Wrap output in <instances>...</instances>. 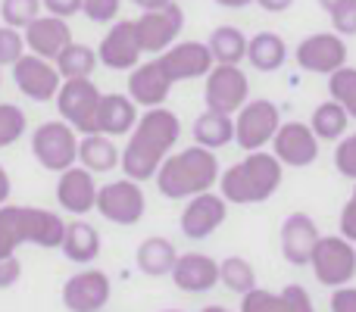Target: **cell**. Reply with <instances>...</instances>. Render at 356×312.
I'll list each match as a JSON object with an SVG mask.
<instances>
[{
  "label": "cell",
  "mask_w": 356,
  "mask_h": 312,
  "mask_svg": "<svg viewBox=\"0 0 356 312\" xmlns=\"http://www.w3.org/2000/svg\"><path fill=\"white\" fill-rule=\"evenodd\" d=\"M172 281L184 294H207L219 284V263L207 253H184L172 265Z\"/></svg>",
  "instance_id": "obj_23"
},
{
  "label": "cell",
  "mask_w": 356,
  "mask_h": 312,
  "mask_svg": "<svg viewBox=\"0 0 356 312\" xmlns=\"http://www.w3.org/2000/svg\"><path fill=\"white\" fill-rule=\"evenodd\" d=\"M175 259H178V250H175L172 240H166V238H147V240H141L135 250L138 269H141L147 278L172 275Z\"/></svg>",
  "instance_id": "obj_28"
},
{
  "label": "cell",
  "mask_w": 356,
  "mask_h": 312,
  "mask_svg": "<svg viewBox=\"0 0 356 312\" xmlns=\"http://www.w3.org/2000/svg\"><path fill=\"white\" fill-rule=\"evenodd\" d=\"M13 81L16 88L35 104H47L60 91V72H56L54 60H44L38 54H22L13 63Z\"/></svg>",
  "instance_id": "obj_12"
},
{
  "label": "cell",
  "mask_w": 356,
  "mask_h": 312,
  "mask_svg": "<svg viewBox=\"0 0 356 312\" xmlns=\"http://www.w3.org/2000/svg\"><path fill=\"white\" fill-rule=\"evenodd\" d=\"M278 125H282V113L272 100H247L234 113V144L247 154L263 150L266 144H272Z\"/></svg>",
  "instance_id": "obj_7"
},
{
  "label": "cell",
  "mask_w": 356,
  "mask_h": 312,
  "mask_svg": "<svg viewBox=\"0 0 356 312\" xmlns=\"http://www.w3.org/2000/svg\"><path fill=\"white\" fill-rule=\"evenodd\" d=\"M138 125V104L129 94H104L97 106V131L110 138L131 135Z\"/></svg>",
  "instance_id": "obj_24"
},
{
  "label": "cell",
  "mask_w": 356,
  "mask_h": 312,
  "mask_svg": "<svg viewBox=\"0 0 356 312\" xmlns=\"http://www.w3.org/2000/svg\"><path fill=\"white\" fill-rule=\"evenodd\" d=\"M328 16H332V28L338 31L341 38L356 35V0H341V3H334L332 10H328Z\"/></svg>",
  "instance_id": "obj_39"
},
{
  "label": "cell",
  "mask_w": 356,
  "mask_h": 312,
  "mask_svg": "<svg viewBox=\"0 0 356 312\" xmlns=\"http://www.w3.org/2000/svg\"><path fill=\"white\" fill-rule=\"evenodd\" d=\"M247 41H250V38L241 28H234V25H219V28L209 31L207 47L219 66H238L247 56Z\"/></svg>",
  "instance_id": "obj_30"
},
{
  "label": "cell",
  "mask_w": 356,
  "mask_h": 312,
  "mask_svg": "<svg viewBox=\"0 0 356 312\" xmlns=\"http://www.w3.org/2000/svg\"><path fill=\"white\" fill-rule=\"evenodd\" d=\"M10 190H13V181H10V175H6V169L0 165V206L10 200Z\"/></svg>",
  "instance_id": "obj_47"
},
{
  "label": "cell",
  "mask_w": 356,
  "mask_h": 312,
  "mask_svg": "<svg viewBox=\"0 0 356 312\" xmlns=\"http://www.w3.org/2000/svg\"><path fill=\"white\" fill-rule=\"evenodd\" d=\"M319 228L309 219L307 213H291L288 219L282 222V231H278V240H282V256L288 259L291 265H309V256H313L316 244H319Z\"/></svg>",
  "instance_id": "obj_20"
},
{
  "label": "cell",
  "mask_w": 356,
  "mask_h": 312,
  "mask_svg": "<svg viewBox=\"0 0 356 312\" xmlns=\"http://www.w3.org/2000/svg\"><path fill=\"white\" fill-rule=\"evenodd\" d=\"M332 312H356V288L344 284V288H334L332 294Z\"/></svg>",
  "instance_id": "obj_44"
},
{
  "label": "cell",
  "mask_w": 356,
  "mask_h": 312,
  "mask_svg": "<svg viewBox=\"0 0 356 312\" xmlns=\"http://www.w3.org/2000/svg\"><path fill=\"white\" fill-rule=\"evenodd\" d=\"M29 244V219L25 206H0V256H16V250Z\"/></svg>",
  "instance_id": "obj_33"
},
{
  "label": "cell",
  "mask_w": 356,
  "mask_h": 312,
  "mask_svg": "<svg viewBox=\"0 0 356 312\" xmlns=\"http://www.w3.org/2000/svg\"><path fill=\"white\" fill-rule=\"evenodd\" d=\"M22 278V263L16 256H0V290L13 288Z\"/></svg>",
  "instance_id": "obj_43"
},
{
  "label": "cell",
  "mask_w": 356,
  "mask_h": 312,
  "mask_svg": "<svg viewBox=\"0 0 356 312\" xmlns=\"http://www.w3.org/2000/svg\"><path fill=\"white\" fill-rule=\"evenodd\" d=\"M38 16H41V0H0V19H3V25H13V28L22 31Z\"/></svg>",
  "instance_id": "obj_36"
},
{
  "label": "cell",
  "mask_w": 356,
  "mask_h": 312,
  "mask_svg": "<svg viewBox=\"0 0 356 312\" xmlns=\"http://www.w3.org/2000/svg\"><path fill=\"white\" fill-rule=\"evenodd\" d=\"M347 122H350V113L338 104V100H325L313 110L309 116V129L319 141H341L347 131Z\"/></svg>",
  "instance_id": "obj_32"
},
{
  "label": "cell",
  "mask_w": 356,
  "mask_h": 312,
  "mask_svg": "<svg viewBox=\"0 0 356 312\" xmlns=\"http://www.w3.org/2000/svg\"><path fill=\"white\" fill-rule=\"evenodd\" d=\"M241 312H316L313 297L300 284H288L282 290L253 288L241 297Z\"/></svg>",
  "instance_id": "obj_22"
},
{
  "label": "cell",
  "mask_w": 356,
  "mask_h": 312,
  "mask_svg": "<svg viewBox=\"0 0 356 312\" xmlns=\"http://www.w3.org/2000/svg\"><path fill=\"white\" fill-rule=\"evenodd\" d=\"M160 63L175 85L178 81H191V79H207L209 69L216 66L207 41H175L172 47L160 54Z\"/></svg>",
  "instance_id": "obj_17"
},
{
  "label": "cell",
  "mask_w": 356,
  "mask_h": 312,
  "mask_svg": "<svg viewBox=\"0 0 356 312\" xmlns=\"http://www.w3.org/2000/svg\"><path fill=\"white\" fill-rule=\"evenodd\" d=\"M25 54V38L13 25H0V69L13 66L19 56Z\"/></svg>",
  "instance_id": "obj_38"
},
{
  "label": "cell",
  "mask_w": 356,
  "mask_h": 312,
  "mask_svg": "<svg viewBox=\"0 0 356 312\" xmlns=\"http://www.w3.org/2000/svg\"><path fill=\"white\" fill-rule=\"evenodd\" d=\"M297 66L313 75H332L347 66V41L338 31H319L297 44Z\"/></svg>",
  "instance_id": "obj_11"
},
{
  "label": "cell",
  "mask_w": 356,
  "mask_h": 312,
  "mask_svg": "<svg viewBox=\"0 0 356 312\" xmlns=\"http://www.w3.org/2000/svg\"><path fill=\"white\" fill-rule=\"evenodd\" d=\"M41 6L50 16H60V19H69V16H75V13H81V0H41Z\"/></svg>",
  "instance_id": "obj_45"
},
{
  "label": "cell",
  "mask_w": 356,
  "mask_h": 312,
  "mask_svg": "<svg viewBox=\"0 0 356 312\" xmlns=\"http://www.w3.org/2000/svg\"><path fill=\"white\" fill-rule=\"evenodd\" d=\"M213 3L225 6V10H244V6H250L253 0H213Z\"/></svg>",
  "instance_id": "obj_49"
},
{
  "label": "cell",
  "mask_w": 356,
  "mask_h": 312,
  "mask_svg": "<svg viewBox=\"0 0 356 312\" xmlns=\"http://www.w3.org/2000/svg\"><path fill=\"white\" fill-rule=\"evenodd\" d=\"M22 38H25V50L29 54H38L44 60H56L60 50L66 44H72V28H69L66 19L60 16H38L35 22H29L22 28Z\"/></svg>",
  "instance_id": "obj_21"
},
{
  "label": "cell",
  "mask_w": 356,
  "mask_h": 312,
  "mask_svg": "<svg viewBox=\"0 0 356 312\" xmlns=\"http://www.w3.org/2000/svg\"><path fill=\"white\" fill-rule=\"evenodd\" d=\"M272 154L282 159V165L307 169L319 159V138L313 135L309 122H282L272 138Z\"/></svg>",
  "instance_id": "obj_15"
},
{
  "label": "cell",
  "mask_w": 356,
  "mask_h": 312,
  "mask_svg": "<svg viewBox=\"0 0 356 312\" xmlns=\"http://www.w3.org/2000/svg\"><path fill=\"white\" fill-rule=\"evenodd\" d=\"M113 284L100 269L75 272L66 284H63V306L69 312H100L110 303Z\"/></svg>",
  "instance_id": "obj_16"
},
{
  "label": "cell",
  "mask_w": 356,
  "mask_h": 312,
  "mask_svg": "<svg viewBox=\"0 0 356 312\" xmlns=\"http://www.w3.org/2000/svg\"><path fill=\"white\" fill-rule=\"evenodd\" d=\"M163 312H181V309H163Z\"/></svg>",
  "instance_id": "obj_52"
},
{
  "label": "cell",
  "mask_w": 356,
  "mask_h": 312,
  "mask_svg": "<svg viewBox=\"0 0 356 312\" xmlns=\"http://www.w3.org/2000/svg\"><path fill=\"white\" fill-rule=\"evenodd\" d=\"M100 88L91 79H63L56 91V113L63 122H69L79 135H94L97 131V106H100Z\"/></svg>",
  "instance_id": "obj_5"
},
{
  "label": "cell",
  "mask_w": 356,
  "mask_h": 312,
  "mask_svg": "<svg viewBox=\"0 0 356 312\" xmlns=\"http://www.w3.org/2000/svg\"><path fill=\"white\" fill-rule=\"evenodd\" d=\"M60 250H63V256L72 259V263L91 265L94 259L100 256V231L91 225V222H81V219L69 222Z\"/></svg>",
  "instance_id": "obj_25"
},
{
  "label": "cell",
  "mask_w": 356,
  "mask_h": 312,
  "mask_svg": "<svg viewBox=\"0 0 356 312\" xmlns=\"http://www.w3.org/2000/svg\"><path fill=\"white\" fill-rule=\"evenodd\" d=\"M119 6L122 0H81V13H85L91 22H116L119 16Z\"/></svg>",
  "instance_id": "obj_40"
},
{
  "label": "cell",
  "mask_w": 356,
  "mask_h": 312,
  "mask_svg": "<svg viewBox=\"0 0 356 312\" xmlns=\"http://www.w3.org/2000/svg\"><path fill=\"white\" fill-rule=\"evenodd\" d=\"M334 169L344 178H353L356 181V135L338 141V147H334Z\"/></svg>",
  "instance_id": "obj_41"
},
{
  "label": "cell",
  "mask_w": 356,
  "mask_h": 312,
  "mask_svg": "<svg viewBox=\"0 0 356 312\" xmlns=\"http://www.w3.org/2000/svg\"><path fill=\"white\" fill-rule=\"evenodd\" d=\"M29 129V119L16 104H0V150L13 147Z\"/></svg>",
  "instance_id": "obj_37"
},
{
  "label": "cell",
  "mask_w": 356,
  "mask_h": 312,
  "mask_svg": "<svg viewBox=\"0 0 356 312\" xmlns=\"http://www.w3.org/2000/svg\"><path fill=\"white\" fill-rule=\"evenodd\" d=\"M250 97V81H247L241 66H219L216 63L207 75V88H203V104L213 113H225L234 116Z\"/></svg>",
  "instance_id": "obj_9"
},
{
  "label": "cell",
  "mask_w": 356,
  "mask_h": 312,
  "mask_svg": "<svg viewBox=\"0 0 356 312\" xmlns=\"http://www.w3.org/2000/svg\"><path fill=\"white\" fill-rule=\"evenodd\" d=\"M135 6H141V10H160V6L172 3V0H131Z\"/></svg>",
  "instance_id": "obj_48"
},
{
  "label": "cell",
  "mask_w": 356,
  "mask_h": 312,
  "mask_svg": "<svg viewBox=\"0 0 356 312\" xmlns=\"http://www.w3.org/2000/svg\"><path fill=\"white\" fill-rule=\"evenodd\" d=\"M219 281L225 284L232 294H250L257 288V272L244 256H225L219 263Z\"/></svg>",
  "instance_id": "obj_34"
},
{
  "label": "cell",
  "mask_w": 356,
  "mask_h": 312,
  "mask_svg": "<svg viewBox=\"0 0 356 312\" xmlns=\"http://www.w3.org/2000/svg\"><path fill=\"white\" fill-rule=\"evenodd\" d=\"M31 156L47 172H66L69 165L79 163V131L63 119L44 122L31 135Z\"/></svg>",
  "instance_id": "obj_6"
},
{
  "label": "cell",
  "mask_w": 356,
  "mask_h": 312,
  "mask_svg": "<svg viewBox=\"0 0 356 312\" xmlns=\"http://www.w3.org/2000/svg\"><path fill=\"white\" fill-rule=\"evenodd\" d=\"M253 3H259L266 13H284L294 6V0H253Z\"/></svg>",
  "instance_id": "obj_46"
},
{
  "label": "cell",
  "mask_w": 356,
  "mask_h": 312,
  "mask_svg": "<svg viewBox=\"0 0 356 312\" xmlns=\"http://www.w3.org/2000/svg\"><path fill=\"white\" fill-rule=\"evenodd\" d=\"M225 219H228V200L222 194L203 190V194L191 197V200L184 203V213H181V219H178V225H181L184 238L203 240L213 231H219Z\"/></svg>",
  "instance_id": "obj_13"
},
{
  "label": "cell",
  "mask_w": 356,
  "mask_h": 312,
  "mask_svg": "<svg viewBox=\"0 0 356 312\" xmlns=\"http://www.w3.org/2000/svg\"><path fill=\"white\" fill-rule=\"evenodd\" d=\"M328 94L350 113V119H356V69L353 66H341L338 72L328 75Z\"/></svg>",
  "instance_id": "obj_35"
},
{
  "label": "cell",
  "mask_w": 356,
  "mask_h": 312,
  "mask_svg": "<svg viewBox=\"0 0 356 312\" xmlns=\"http://www.w3.org/2000/svg\"><path fill=\"white\" fill-rule=\"evenodd\" d=\"M60 79H91V72L100 66L97 50L88 47V44H66L60 50V56L54 60Z\"/></svg>",
  "instance_id": "obj_31"
},
{
  "label": "cell",
  "mask_w": 356,
  "mask_h": 312,
  "mask_svg": "<svg viewBox=\"0 0 356 312\" xmlns=\"http://www.w3.org/2000/svg\"><path fill=\"white\" fill-rule=\"evenodd\" d=\"M97 184H94V172H88L85 165H69L66 172H60L56 181V203L60 209H66L69 215H88L91 209H97Z\"/></svg>",
  "instance_id": "obj_18"
},
{
  "label": "cell",
  "mask_w": 356,
  "mask_h": 312,
  "mask_svg": "<svg viewBox=\"0 0 356 312\" xmlns=\"http://www.w3.org/2000/svg\"><path fill=\"white\" fill-rule=\"evenodd\" d=\"M191 135H194V144H200V147L222 150V147H228V144L234 141V116L207 110V113H200V116L194 119Z\"/></svg>",
  "instance_id": "obj_29"
},
{
  "label": "cell",
  "mask_w": 356,
  "mask_h": 312,
  "mask_svg": "<svg viewBox=\"0 0 356 312\" xmlns=\"http://www.w3.org/2000/svg\"><path fill=\"white\" fill-rule=\"evenodd\" d=\"M141 41H138L135 31V19H116L110 25L104 38H100L97 47V60L100 66L116 69V72H125V69H135L141 63Z\"/></svg>",
  "instance_id": "obj_14"
},
{
  "label": "cell",
  "mask_w": 356,
  "mask_h": 312,
  "mask_svg": "<svg viewBox=\"0 0 356 312\" xmlns=\"http://www.w3.org/2000/svg\"><path fill=\"white\" fill-rule=\"evenodd\" d=\"M200 312H232V309H225V306H203Z\"/></svg>",
  "instance_id": "obj_51"
},
{
  "label": "cell",
  "mask_w": 356,
  "mask_h": 312,
  "mask_svg": "<svg viewBox=\"0 0 356 312\" xmlns=\"http://www.w3.org/2000/svg\"><path fill=\"white\" fill-rule=\"evenodd\" d=\"M309 269L322 288H344L356 275V244L347 240L344 234L319 238L313 256H309Z\"/></svg>",
  "instance_id": "obj_4"
},
{
  "label": "cell",
  "mask_w": 356,
  "mask_h": 312,
  "mask_svg": "<svg viewBox=\"0 0 356 312\" xmlns=\"http://www.w3.org/2000/svg\"><path fill=\"white\" fill-rule=\"evenodd\" d=\"M144 209H147V197L141 190V181L135 178H119L97 190V213L113 225H138L144 219Z\"/></svg>",
  "instance_id": "obj_8"
},
{
  "label": "cell",
  "mask_w": 356,
  "mask_h": 312,
  "mask_svg": "<svg viewBox=\"0 0 356 312\" xmlns=\"http://www.w3.org/2000/svg\"><path fill=\"white\" fill-rule=\"evenodd\" d=\"M247 60L259 72H278L288 60V44L278 31H257L247 41Z\"/></svg>",
  "instance_id": "obj_26"
},
{
  "label": "cell",
  "mask_w": 356,
  "mask_h": 312,
  "mask_svg": "<svg viewBox=\"0 0 356 312\" xmlns=\"http://www.w3.org/2000/svg\"><path fill=\"white\" fill-rule=\"evenodd\" d=\"M119 154L116 141H113L110 135H100V131H94V135H81L79 138V165H85L88 172H110L119 165Z\"/></svg>",
  "instance_id": "obj_27"
},
{
  "label": "cell",
  "mask_w": 356,
  "mask_h": 312,
  "mask_svg": "<svg viewBox=\"0 0 356 312\" xmlns=\"http://www.w3.org/2000/svg\"><path fill=\"white\" fill-rule=\"evenodd\" d=\"M172 85H175V81L166 75L160 56H156V60L138 63V66L131 69V75H129V97L135 100L138 106H144V110H154V106L166 104Z\"/></svg>",
  "instance_id": "obj_19"
},
{
  "label": "cell",
  "mask_w": 356,
  "mask_h": 312,
  "mask_svg": "<svg viewBox=\"0 0 356 312\" xmlns=\"http://www.w3.org/2000/svg\"><path fill=\"white\" fill-rule=\"evenodd\" d=\"M338 225H341V234L356 244V181H353V190H350V200H347L344 209H341Z\"/></svg>",
  "instance_id": "obj_42"
},
{
  "label": "cell",
  "mask_w": 356,
  "mask_h": 312,
  "mask_svg": "<svg viewBox=\"0 0 356 312\" xmlns=\"http://www.w3.org/2000/svg\"><path fill=\"white\" fill-rule=\"evenodd\" d=\"M334 3H341V0H319V6H322V10H325V13H328V10H332V6H334Z\"/></svg>",
  "instance_id": "obj_50"
},
{
  "label": "cell",
  "mask_w": 356,
  "mask_h": 312,
  "mask_svg": "<svg viewBox=\"0 0 356 312\" xmlns=\"http://www.w3.org/2000/svg\"><path fill=\"white\" fill-rule=\"evenodd\" d=\"M178 135H181V122L172 110H166V106L147 110L144 116H138V125L131 129L119 169L125 172V178H135L141 184L150 181L160 172L163 159L172 154Z\"/></svg>",
  "instance_id": "obj_1"
},
{
  "label": "cell",
  "mask_w": 356,
  "mask_h": 312,
  "mask_svg": "<svg viewBox=\"0 0 356 312\" xmlns=\"http://www.w3.org/2000/svg\"><path fill=\"white\" fill-rule=\"evenodd\" d=\"M282 159L275 154H266V150H253L219 175V194L228 203H238V206H257V203L272 200L275 190L282 188Z\"/></svg>",
  "instance_id": "obj_2"
},
{
  "label": "cell",
  "mask_w": 356,
  "mask_h": 312,
  "mask_svg": "<svg viewBox=\"0 0 356 312\" xmlns=\"http://www.w3.org/2000/svg\"><path fill=\"white\" fill-rule=\"evenodd\" d=\"M181 28H184V13L175 0L160 6V10H141V16L135 19V31H138V41H141V50L144 54H154V56H160L163 50L172 47L178 41V35H181Z\"/></svg>",
  "instance_id": "obj_10"
},
{
  "label": "cell",
  "mask_w": 356,
  "mask_h": 312,
  "mask_svg": "<svg viewBox=\"0 0 356 312\" xmlns=\"http://www.w3.org/2000/svg\"><path fill=\"white\" fill-rule=\"evenodd\" d=\"M219 175L222 172H219L216 150L194 144V147H184L163 159L154 181L166 200H191V197L203 194V190H213Z\"/></svg>",
  "instance_id": "obj_3"
},
{
  "label": "cell",
  "mask_w": 356,
  "mask_h": 312,
  "mask_svg": "<svg viewBox=\"0 0 356 312\" xmlns=\"http://www.w3.org/2000/svg\"><path fill=\"white\" fill-rule=\"evenodd\" d=\"M0 81H3V69H0Z\"/></svg>",
  "instance_id": "obj_53"
}]
</instances>
